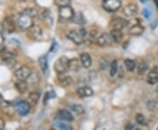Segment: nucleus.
Wrapping results in <instances>:
<instances>
[{
	"label": "nucleus",
	"instance_id": "a878e982",
	"mask_svg": "<svg viewBox=\"0 0 158 130\" xmlns=\"http://www.w3.org/2000/svg\"><path fill=\"white\" fill-rule=\"evenodd\" d=\"M69 111L71 113H75L77 115H81V114H83V113H85V108H84V107L81 106V105H78V104L72 105V106L69 107Z\"/></svg>",
	"mask_w": 158,
	"mask_h": 130
},
{
	"label": "nucleus",
	"instance_id": "72a5a7b5",
	"mask_svg": "<svg viewBox=\"0 0 158 130\" xmlns=\"http://www.w3.org/2000/svg\"><path fill=\"white\" fill-rule=\"evenodd\" d=\"M71 0H55V5L60 7H63V6H67L70 5Z\"/></svg>",
	"mask_w": 158,
	"mask_h": 130
},
{
	"label": "nucleus",
	"instance_id": "c9c22d12",
	"mask_svg": "<svg viewBox=\"0 0 158 130\" xmlns=\"http://www.w3.org/2000/svg\"><path fill=\"white\" fill-rule=\"evenodd\" d=\"M142 14H143V16L146 19H149V17H150V11H149L148 9H143Z\"/></svg>",
	"mask_w": 158,
	"mask_h": 130
},
{
	"label": "nucleus",
	"instance_id": "39448f33",
	"mask_svg": "<svg viewBox=\"0 0 158 130\" xmlns=\"http://www.w3.org/2000/svg\"><path fill=\"white\" fill-rule=\"evenodd\" d=\"M121 0H103L102 1V6L106 11L113 12L118 11L121 7Z\"/></svg>",
	"mask_w": 158,
	"mask_h": 130
},
{
	"label": "nucleus",
	"instance_id": "4be33fe9",
	"mask_svg": "<svg viewBox=\"0 0 158 130\" xmlns=\"http://www.w3.org/2000/svg\"><path fill=\"white\" fill-rule=\"evenodd\" d=\"M110 34L112 36V39H113L114 43H117V44L120 43L123 40V34H122V31L120 29L112 28Z\"/></svg>",
	"mask_w": 158,
	"mask_h": 130
},
{
	"label": "nucleus",
	"instance_id": "20e7f679",
	"mask_svg": "<svg viewBox=\"0 0 158 130\" xmlns=\"http://www.w3.org/2000/svg\"><path fill=\"white\" fill-rule=\"evenodd\" d=\"M31 107H32L28 103V101H26V100H19L17 103H15V105H14V110L20 116L27 115L31 110Z\"/></svg>",
	"mask_w": 158,
	"mask_h": 130
},
{
	"label": "nucleus",
	"instance_id": "4c0bfd02",
	"mask_svg": "<svg viewBox=\"0 0 158 130\" xmlns=\"http://www.w3.org/2000/svg\"><path fill=\"white\" fill-rule=\"evenodd\" d=\"M4 42H5V38H4L3 34L0 33V46L3 45V44H4Z\"/></svg>",
	"mask_w": 158,
	"mask_h": 130
},
{
	"label": "nucleus",
	"instance_id": "cd10ccee",
	"mask_svg": "<svg viewBox=\"0 0 158 130\" xmlns=\"http://www.w3.org/2000/svg\"><path fill=\"white\" fill-rule=\"evenodd\" d=\"M124 65L125 68L127 69V70L129 71V72H133L136 68V62L134 60L129 59V58H127V59L125 60Z\"/></svg>",
	"mask_w": 158,
	"mask_h": 130
},
{
	"label": "nucleus",
	"instance_id": "a211bd4d",
	"mask_svg": "<svg viewBox=\"0 0 158 130\" xmlns=\"http://www.w3.org/2000/svg\"><path fill=\"white\" fill-rule=\"evenodd\" d=\"M58 75H59L58 80H59V83H60V85H62V86H63V87H69V86H70V85H72L73 78L70 76L65 75V73L58 74Z\"/></svg>",
	"mask_w": 158,
	"mask_h": 130
},
{
	"label": "nucleus",
	"instance_id": "c756f323",
	"mask_svg": "<svg viewBox=\"0 0 158 130\" xmlns=\"http://www.w3.org/2000/svg\"><path fill=\"white\" fill-rule=\"evenodd\" d=\"M39 76L38 74L35 73V72H32L31 75L29 76V78L27 79V82L28 84H31V85H35L37 83H39Z\"/></svg>",
	"mask_w": 158,
	"mask_h": 130
},
{
	"label": "nucleus",
	"instance_id": "f8f14e48",
	"mask_svg": "<svg viewBox=\"0 0 158 130\" xmlns=\"http://www.w3.org/2000/svg\"><path fill=\"white\" fill-rule=\"evenodd\" d=\"M3 28L6 31L7 34H11L15 31V28H16V24H15V21L13 19V18L11 17V16H8L6 17L4 21H3Z\"/></svg>",
	"mask_w": 158,
	"mask_h": 130
},
{
	"label": "nucleus",
	"instance_id": "9b49d317",
	"mask_svg": "<svg viewBox=\"0 0 158 130\" xmlns=\"http://www.w3.org/2000/svg\"><path fill=\"white\" fill-rule=\"evenodd\" d=\"M113 40L112 39L111 34H106V33L100 34L97 40V44L99 47H109L113 44Z\"/></svg>",
	"mask_w": 158,
	"mask_h": 130
},
{
	"label": "nucleus",
	"instance_id": "2f4dec72",
	"mask_svg": "<svg viewBox=\"0 0 158 130\" xmlns=\"http://www.w3.org/2000/svg\"><path fill=\"white\" fill-rule=\"evenodd\" d=\"M108 66H110V62L108 61L107 58H106V57L101 58L100 62H99V67H100L102 70H106Z\"/></svg>",
	"mask_w": 158,
	"mask_h": 130
},
{
	"label": "nucleus",
	"instance_id": "a19ab883",
	"mask_svg": "<svg viewBox=\"0 0 158 130\" xmlns=\"http://www.w3.org/2000/svg\"><path fill=\"white\" fill-rule=\"evenodd\" d=\"M156 107H157V111H158V98L156 99Z\"/></svg>",
	"mask_w": 158,
	"mask_h": 130
},
{
	"label": "nucleus",
	"instance_id": "ddd939ff",
	"mask_svg": "<svg viewBox=\"0 0 158 130\" xmlns=\"http://www.w3.org/2000/svg\"><path fill=\"white\" fill-rule=\"evenodd\" d=\"M144 27L139 24V21H136L133 25H130L128 28V34L130 36H139L143 34Z\"/></svg>",
	"mask_w": 158,
	"mask_h": 130
},
{
	"label": "nucleus",
	"instance_id": "c03bdc74",
	"mask_svg": "<svg viewBox=\"0 0 158 130\" xmlns=\"http://www.w3.org/2000/svg\"><path fill=\"white\" fill-rule=\"evenodd\" d=\"M156 91H157V93H158V85H157V87H156Z\"/></svg>",
	"mask_w": 158,
	"mask_h": 130
},
{
	"label": "nucleus",
	"instance_id": "7ed1b4c3",
	"mask_svg": "<svg viewBox=\"0 0 158 130\" xmlns=\"http://www.w3.org/2000/svg\"><path fill=\"white\" fill-rule=\"evenodd\" d=\"M0 57L8 67H13L16 64V55L12 51L4 49L0 52Z\"/></svg>",
	"mask_w": 158,
	"mask_h": 130
},
{
	"label": "nucleus",
	"instance_id": "bb28decb",
	"mask_svg": "<svg viewBox=\"0 0 158 130\" xmlns=\"http://www.w3.org/2000/svg\"><path fill=\"white\" fill-rule=\"evenodd\" d=\"M118 61L117 60H113V62L110 63V66H109V72H110V77H115L116 74L118 72Z\"/></svg>",
	"mask_w": 158,
	"mask_h": 130
},
{
	"label": "nucleus",
	"instance_id": "e433bc0d",
	"mask_svg": "<svg viewBox=\"0 0 158 130\" xmlns=\"http://www.w3.org/2000/svg\"><path fill=\"white\" fill-rule=\"evenodd\" d=\"M5 126H6V124H5V121H4V120L0 117V130L4 129V128H5Z\"/></svg>",
	"mask_w": 158,
	"mask_h": 130
},
{
	"label": "nucleus",
	"instance_id": "393cba45",
	"mask_svg": "<svg viewBox=\"0 0 158 130\" xmlns=\"http://www.w3.org/2000/svg\"><path fill=\"white\" fill-rule=\"evenodd\" d=\"M38 62H39L40 68L41 69L42 73L44 75H47L48 71V62L47 57L46 56H41L38 60Z\"/></svg>",
	"mask_w": 158,
	"mask_h": 130
},
{
	"label": "nucleus",
	"instance_id": "473e14b6",
	"mask_svg": "<svg viewBox=\"0 0 158 130\" xmlns=\"http://www.w3.org/2000/svg\"><path fill=\"white\" fill-rule=\"evenodd\" d=\"M147 107L148 109V111H150V112H156V111H157L156 99H154V100H149V101L148 102Z\"/></svg>",
	"mask_w": 158,
	"mask_h": 130
},
{
	"label": "nucleus",
	"instance_id": "b1692460",
	"mask_svg": "<svg viewBox=\"0 0 158 130\" xmlns=\"http://www.w3.org/2000/svg\"><path fill=\"white\" fill-rule=\"evenodd\" d=\"M40 94L39 91H32V92H30V94L28 95L27 101L31 105V107H35L38 104V102L40 100Z\"/></svg>",
	"mask_w": 158,
	"mask_h": 130
},
{
	"label": "nucleus",
	"instance_id": "1a4fd4ad",
	"mask_svg": "<svg viewBox=\"0 0 158 130\" xmlns=\"http://www.w3.org/2000/svg\"><path fill=\"white\" fill-rule=\"evenodd\" d=\"M66 36L69 40H70L77 45H81L85 41L84 37L79 33L78 30H69L66 34Z\"/></svg>",
	"mask_w": 158,
	"mask_h": 130
},
{
	"label": "nucleus",
	"instance_id": "f704fd0d",
	"mask_svg": "<svg viewBox=\"0 0 158 130\" xmlns=\"http://www.w3.org/2000/svg\"><path fill=\"white\" fill-rule=\"evenodd\" d=\"M26 13H27L29 14L30 16H32V17H36V16H38V11L35 9V8H33V7H29V8H26V9H24V11Z\"/></svg>",
	"mask_w": 158,
	"mask_h": 130
},
{
	"label": "nucleus",
	"instance_id": "aec40b11",
	"mask_svg": "<svg viewBox=\"0 0 158 130\" xmlns=\"http://www.w3.org/2000/svg\"><path fill=\"white\" fill-rule=\"evenodd\" d=\"M80 62L82 63V66L85 69H90L91 64H92V59L89 54L87 53H83L80 55Z\"/></svg>",
	"mask_w": 158,
	"mask_h": 130
},
{
	"label": "nucleus",
	"instance_id": "ea45409f",
	"mask_svg": "<svg viewBox=\"0 0 158 130\" xmlns=\"http://www.w3.org/2000/svg\"><path fill=\"white\" fill-rule=\"evenodd\" d=\"M155 4H156V6L157 7L158 9V0H155Z\"/></svg>",
	"mask_w": 158,
	"mask_h": 130
},
{
	"label": "nucleus",
	"instance_id": "412c9836",
	"mask_svg": "<svg viewBox=\"0 0 158 130\" xmlns=\"http://www.w3.org/2000/svg\"><path fill=\"white\" fill-rule=\"evenodd\" d=\"M17 80V81L14 83V85H15L16 90H17L19 93H21V94L26 93V91L28 89V83L27 82V80Z\"/></svg>",
	"mask_w": 158,
	"mask_h": 130
},
{
	"label": "nucleus",
	"instance_id": "58836bf2",
	"mask_svg": "<svg viewBox=\"0 0 158 130\" xmlns=\"http://www.w3.org/2000/svg\"><path fill=\"white\" fill-rule=\"evenodd\" d=\"M130 128H131V129H132V128H134V129H136V128H136L135 126H134V125H128V126H127V129H130Z\"/></svg>",
	"mask_w": 158,
	"mask_h": 130
},
{
	"label": "nucleus",
	"instance_id": "6ab92c4d",
	"mask_svg": "<svg viewBox=\"0 0 158 130\" xmlns=\"http://www.w3.org/2000/svg\"><path fill=\"white\" fill-rule=\"evenodd\" d=\"M54 127L56 129H62V130H71L73 129L72 126L69 123V121L66 120H62L57 119L54 122Z\"/></svg>",
	"mask_w": 158,
	"mask_h": 130
},
{
	"label": "nucleus",
	"instance_id": "5701e85b",
	"mask_svg": "<svg viewBox=\"0 0 158 130\" xmlns=\"http://www.w3.org/2000/svg\"><path fill=\"white\" fill-rule=\"evenodd\" d=\"M81 65H82V63L78 59H77V58L69 59V70L73 71V72H77V71L79 70Z\"/></svg>",
	"mask_w": 158,
	"mask_h": 130
},
{
	"label": "nucleus",
	"instance_id": "f257e3e1",
	"mask_svg": "<svg viewBox=\"0 0 158 130\" xmlns=\"http://www.w3.org/2000/svg\"><path fill=\"white\" fill-rule=\"evenodd\" d=\"M17 26L22 31H27L34 26V17L22 11L17 19Z\"/></svg>",
	"mask_w": 158,
	"mask_h": 130
},
{
	"label": "nucleus",
	"instance_id": "423d86ee",
	"mask_svg": "<svg viewBox=\"0 0 158 130\" xmlns=\"http://www.w3.org/2000/svg\"><path fill=\"white\" fill-rule=\"evenodd\" d=\"M59 17H60V19H62V20H65V21L73 19L74 17H75V11H74L73 8L70 6L60 7Z\"/></svg>",
	"mask_w": 158,
	"mask_h": 130
},
{
	"label": "nucleus",
	"instance_id": "f3484780",
	"mask_svg": "<svg viewBox=\"0 0 158 130\" xmlns=\"http://www.w3.org/2000/svg\"><path fill=\"white\" fill-rule=\"evenodd\" d=\"M77 93L80 98H88L92 96L94 94V91L90 86H82L77 90Z\"/></svg>",
	"mask_w": 158,
	"mask_h": 130
},
{
	"label": "nucleus",
	"instance_id": "79ce46f5",
	"mask_svg": "<svg viewBox=\"0 0 158 130\" xmlns=\"http://www.w3.org/2000/svg\"><path fill=\"white\" fill-rule=\"evenodd\" d=\"M3 102V99H2V96L0 95V105H1V103Z\"/></svg>",
	"mask_w": 158,
	"mask_h": 130
},
{
	"label": "nucleus",
	"instance_id": "dca6fc26",
	"mask_svg": "<svg viewBox=\"0 0 158 130\" xmlns=\"http://www.w3.org/2000/svg\"><path fill=\"white\" fill-rule=\"evenodd\" d=\"M56 119L62 120H66V121H72L74 120V116L72 113L69 110H59L56 113Z\"/></svg>",
	"mask_w": 158,
	"mask_h": 130
},
{
	"label": "nucleus",
	"instance_id": "6e6552de",
	"mask_svg": "<svg viewBox=\"0 0 158 130\" xmlns=\"http://www.w3.org/2000/svg\"><path fill=\"white\" fill-rule=\"evenodd\" d=\"M31 73H32V70L30 69L28 66L23 65L14 72V77L16 79L27 80L29 78V76L31 75Z\"/></svg>",
	"mask_w": 158,
	"mask_h": 130
},
{
	"label": "nucleus",
	"instance_id": "c85d7f7f",
	"mask_svg": "<svg viewBox=\"0 0 158 130\" xmlns=\"http://www.w3.org/2000/svg\"><path fill=\"white\" fill-rule=\"evenodd\" d=\"M136 67H137V73L139 75H143V74L146 73V71L148 70V65L147 62H141L138 64V66H136Z\"/></svg>",
	"mask_w": 158,
	"mask_h": 130
},
{
	"label": "nucleus",
	"instance_id": "37998d69",
	"mask_svg": "<svg viewBox=\"0 0 158 130\" xmlns=\"http://www.w3.org/2000/svg\"><path fill=\"white\" fill-rule=\"evenodd\" d=\"M140 1H141V3H145V2H147L148 0H140Z\"/></svg>",
	"mask_w": 158,
	"mask_h": 130
},
{
	"label": "nucleus",
	"instance_id": "0eeeda50",
	"mask_svg": "<svg viewBox=\"0 0 158 130\" xmlns=\"http://www.w3.org/2000/svg\"><path fill=\"white\" fill-rule=\"evenodd\" d=\"M128 25V20L126 19L125 18L119 17V16H114L113 19H111V22H110V26L112 28L114 29H122L127 27Z\"/></svg>",
	"mask_w": 158,
	"mask_h": 130
},
{
	"label": "nucleus",
	"instance_id": "9d476101",
	"mask_svg": "<svg viewBox=\"0 0 158 130\" xmlns=\"http://www.w3.org/2000/svg\"><path fill=\"white\" fill-rule=\"evenodd\" d=\"M27 31H28V36L32 40H40L44 36V32L42 28L37 26H33Z\"/></svg>",
	"mask_w": 158,
	"mask_h": 130
},
{
	"label": "nucleus",
	"instance_id": "2eb2a0df",
	"mask_svg": "<svg viewBox=\"0 0 158 130\" xmlns=\"http://www.w3.org/2000/svg\"><path fill=\"white\" fill-rule=\"evenodd\" d=\"M147 82L149 85H154L158 84V66L154 68L148 72L147 76Z\"/></svg>",
	"mask_w": 158,
	"mask_h": 130
},
{
	"label": "nucleus",
	"instance_id": "f03ea898",
	"mask_svg": "<svg viewBox=\"0 0 158 130\" xmlns=\"http://www.w3.org/2000/svg\"><path fill=\"white\" fill-rule=\"evenodd\" d=\"M69 61L66 57H61L57 59L54 63V69L56 71L57 74L66 73L69 70Z\"/></svg>",
	"mask_w": 158,
	"mask_h": 130
},
{
	"label": "nucleus",
	"instance_id": "7c9ffc66",
	"mask_svg": "<svg viewBox=\"0 0 158 130\" xmlns=\"http://www.w3.org/2000/svg\"><path fill=\"white\" fill-rule=\"evenodd\" d=\"M135 120L139 125H141V126H146L147 125V120H146L145 116L142 113H137L136 114Z\"/></svg>",
	"mask_w": 158,
	"mask_h": 130
},
{
	"label": "nucleus",
	"instance_id": "4468645a",
	"mask_svg": "<svg viewBox=\"0 0 158 130\" xmlns=\"http://www.w3.org/2000/svg\"><path fill=\"white\" fill-rule=\"evenodd\" d=\"M123 13L125 14V16L128 18L135 17L136 14L138 13V6L135 3H130L124 7Z\"/></svg>",
	"mask_w": 158,
	"mask_h": 130
}]
</instances>
